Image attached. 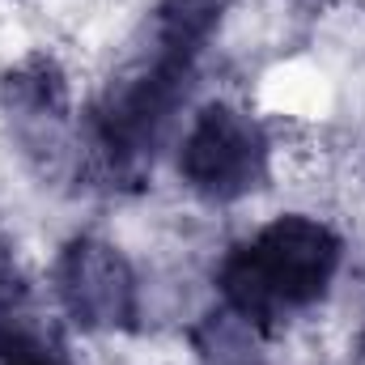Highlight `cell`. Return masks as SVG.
<instances>
[{"label":"cell","mask_w":365,"mask_h":365,"mask_svg":"<svg viewBox=\"0 0 365 365\" xmlns=\"http://www.w3.org/2000/svg\"><path fill=\"white\" fill-rule=\"evenodd\" d=\"M344 242L331 225L289 212L264 225L251 242H238L221 259V297L251 331L272 336L284 314L314 306L340 272Z\"/></svg>","instance_id":"1"},{"label":"cell","mask_w":365,"mask_h":365,"mask_svg":"<svg viewBox=\"0 0 365 365\" xmlns=\"http://www.w3.org/2000/svg\"><path fill=\"white\" fill-rule=\"evenodd\" d=\"M191 68L195 64L175 60V56L153 47L128 73H119L106 86V93L93 102L90 110L93 149L115 175H132V166L153 153V145L170 128L182 93H187Z\"/></svg>","instance_id":"2"},{"label":"cell","mask_w":365,"mask_h":365,"mask_svg":"<svg viewBox=\"0 0 365 365\" xmlns=\"http://www.w3.org/2000/svg\"><path fill=\"white\" fill-rule=\"evenodd\" d=\"M272 170V145L259 119L230 102H208L191 119L179 149L182 182L212 204H234L259 191Z\"/></svg>","instance_id":"3"},{"label":"cell","mask_w":365,"mask_h":365,"mask_svg":"<svg viewBox=\"0 0 365 365\" xmlns=\"http://www.w3.org/2000/svg\"><path fill=\"white\" fill-rule=\"evenodd\" d=\"M56 297L81 331H132L140 314L136 272L106 238H68L56 259Z\"/></svg>","instance_id":"4"},{"label":"cell","mask_w":365,"mask_h":365,"mask_svg":"<svg viewBox=\"0 0 365 365\" xmlns=\"http://www.w3.org/2000/svg\"><path fill=\"white\" fill-rule=\"evenodd\" d=\"M0 106L30 153H56L68 128V81L51 56H26L0 77Z\"/></svg>","instance_id":"5"},{"label":"cell","mask_w":365,"mask_h":365,"mask_svg":"<svg viewBox=\"0 0 365 365\" xmlns=\"http://www.w3.org/2000/svg\"><path fill=\"white\" fill-rule=\"evenodd\" d=\"M221 9H225V0H158L149 43L175 60L195 64L221 21Z\"/></svg>","instance_id":"6"},{"label":"cell","mask_w":365,"mask_h":365,"mask_svg":"<svg viewBox=\"0 0 365 365\" xmlns=\"http://www.w3.org/2000/svg\"><path fill=\"white\" fill-rule=\"evenodd\" d=\"M30 327H34V310H30V289L26 280L13 272V264L0 259V361L13 353L34 349L30 344Z\"/></svg>","instance_id":"7"},{"label":"cell","mask_w":365,"mask_h":365,"mask_svg":"<svg viewBox=\"0 0 365 365\" xmlns=\"http://www.w3.org/2000/svg\"><path fill=\"white\" fill-rule=\"evenodd\" d=\"M4 365H60V361H56V357H47V353H38V349H26V353L4 357Z\"/></svg>","instance_id":"8"}]
</instances>
